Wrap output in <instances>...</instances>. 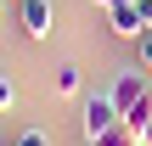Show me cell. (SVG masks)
Listing matches in <instances>:
<instances>
[{
    "mask_svg": "<svg viewBox=\"0 0 152 146\" xmlns=\"http://www.w3.org/2000/svg\"><path fill=\"white\" fill-rule=\"evenodd\" d=\"M107 96H113V107L124 113V124H141V118L152 113V84H147V73H141V68H130V73H118Z\"/></svg>",
    "mask_w": 152,
    "mask_h": 146,
    "instance_id": "obj_1",
    "label": "cell"
},
{
    "mask_svg": "<svg viewBox=\"0 0 152 146\" xmlns=\"http://www.w3.org/2000/svg\"><path fill=\"white\" fill-rule=\"evenodd\" d=\"M113 124H124V113L113 107V96H90V101H85V141L107 135Z\"/></svg>",
    "mask_w": 152,
    "mask_h": 146,
    "instance_id": "obj_2",
    "label": "cell"
},
{
    "mask_svg": "<svg viewBox=\"0 0 152 146\" xmlns=\"http://www.w3.org/2000/svg\"><path fill=\"white\" fill-rule=\"evenodd\" d=\"M17 23H23V34H28V39H51L56 11H51V0H17Z\"/></svg>",
    "mask_w": 152,
    "mask_h": 146,
    "instance_id": "obj_3",
    "label": "cell"
},
{
    "mask_svg": "<svg viewBox=\"0 0 152 146\" xmlns=\"http://www.w3.org/2000/svg\"><path fill=\"white\" fill-rule=\"evenodd\" d=\"M107 23H113V34H118V39H141V34H152V23H147V11H141V0L113 6V11H107Z\"/></svg>",
    "mask_w": 152,
    "mask_h": 146,
    "instance_id": "obj_4",
    "label": "cell"
},
{
    "mask_svg": "<svg viewBox=\"0 0 152 146\" xmlns=\"http://www.w3.org/2000/svg\"><path fill=\"white\" fill-rule=\"evenodd\" d=\"M90 146H147V141H141V129H135V124H113L107 135H96Z\"/></svg>",
    "mask_w": 152,
    "mask_h": 146,
    "instance_id": "obj_5",
    "label": "cell"
},
{
    "mask_svg": "<svg viewBox=\"0 0 152 146\" xmlns=\"http://www.w3.org/2000/svg\"><path fill=\"white\" fill-rule=\"evenodd\" d=\"M51 90H56V96H79V68H73V62H62V68L51 73Z\"/></svg>",
    "mask_w": 152,
    "mask_h": 146,
    "instance_id": "obj_6",
    "label": "cell"
},
{
    "mask_svg": "<svg viewBox=\"0 0 152 146\" xmlns=\"http://www.w3.org/2000/svg\"><path fill=\"white\" fill-rule=\"evenodd\" d=\"M11 146H51V135H45V129H23Z\"/></svg>",
    "mask_w": 152,
    "mask_h": 146,
    "instance_id": "obj_7",
    "label": "cell"
},
{
    "mask_svg": "<svg viewBox=\"0 0 152 146\" xmlns=\"http://www.w3.org/2000/svg\"><path fill=\"white\" fill-rule=\"evenodd\" d=\"M135 45H141V68H147V73H152V34H141Z\"/></svg>",
    "mask_w": 152,
    "mask_h": 146,
    "instance_id": "obj_8",
    "label": "cell"
},
{
    "mask_svg": "<svg viewBox=\"0 0 152 146\" xmlns=\"http://www.w3.org/2000/svg\"><path fill=\"white\" fill-rule=\"evenodd\" d=\"M11 96H17V90H11V79L0 73V107H11Z\"/></svg>",
    "mask_w": 152,
    "mask_h": 146,
    "instance_id": "obj_9",
    "label": "cell"
},
{
    "mask_svg": "<svg viewBox=\"0 0 152 146\" xmlns=\"http://www.w3.org/2000/svg\"><path fill=\"white\" fill-rule=\"evenodd\" d=\"M135 129H141V141L152 146V113H147V118H141V124H135Z\"/></svg>",
    "mask_w": 152,
    "mask_h": 146,
    "instance_id": "obj_10",
    "label": "cell"
},
{
    "mask_svg": "<svg viewBox=\"0 0 152 146\" xmlns=\"http://www.w3.org/2000/svg\"><path fill=\"white\" fill-rule=\"evenodd\" d=\"M96 6H102V11H113V6H130V0H96Z\"/></svg>",
    "mask_w": 152,
    "mask_h": 146,
    "instance_id": "obj_11",
    "label": "cell"
},
{
    "mask_svg": "<svg viewBox=\"0 0 152 146\" xmlns=\"http://www.w3.org/2000/svg\"><path fill=\"white\" fill-rule=\"evenodd\" d=\"M0 6H6V0H0Z\"/></svg>",
    "mask_w": 152,
    "mask_h": 146,
    "instance_id": "obj_12",
    "label": "cell"
},
{
    "mask_svg": "<svg viewBox=\"0 0 152 146\" xmlns=\"http://www.w3.org/2000/svg\"><path fill=\"white\" fill-rule=\"evenodd\" d=\"M0 146H6V141H0Z\"/></svg>",
    "mask_w": 152,
    "mask_h": 146,
    "instance_id": "obj_13",
    "label": "cell"
}]
</instances>
